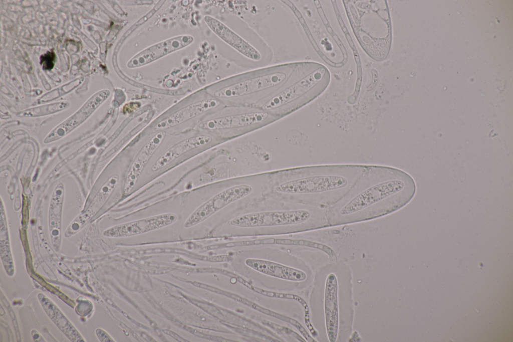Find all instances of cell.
I'll use <instances>...</instances> for the list:
<instances>
[{"label":"cell","instance_id":"12","mask_svg":"<svg viewBox=\"0 0 513 342\" xmlns=\"http://www.w3.org/2000/svg\"><path fill=\"white\" fill-rule=\"evenodd\" d=\"M220 104L219 101L214 99L202 100L189 105L168 116L156 124L154 129L162 131L169 129L199 115L207 110L214 108Z\"/></svg>","mask_w":513,"mask_h":342},{"label":"cell","instance_id":"20","mask_svg":"<svg viewBox=\"0 0 513 342\" xmlns=\"http://www.w3.org/2000/svg\"><path fill=\"white\" fill-rule=\"evenodd\" d=\"M96 333L99 340L101 341H114L115 340L104 330L98 328Z\"/></svg>","mask_w":513,"mask_h":342},{"label":"cell","instance_id":"3","mask_svg":"<svg viewBox=\"0 0 513 342\" xmlns=\"http://www.w3.org/2000/svg\"><path fill=\"white\" fill-rule=\"evenodd\" d=\"M327 208L315 206L312 209L302 208L290 211H275L244 214L233 218L229 224L239 227H259L292 225L312 222L321 228L329 226Z\"/></svg>","mask_w":513,"mask_h":342},{"label":"cell","instance_id":"1","mask_svg":"<svg viewBox=\"0 0 513 342\" xmlns=\"http://www.w3.org/2000/svg\"><path fill=\"white\" fill-rule=\"evenodd\" d=\"M416 189L413 178L400 169L367 165L348 192L327 208L329 225L354 223L390 214L408 204Z\"/></svg>","mask_w":513,"mask_h":342},{"label":"cell","instance_id":"9","mask_svg":"<svg viewBox=\"0 0 513 342\" xmlns=\"http://www.w3.org/2000/svg\"><path fill=\"white\" fill-rule=\"evenodd\" d=\"M166 133L160 131L150 139L140 149L133 160L126 176L123 193L129 195L151 157L162 142Z\"/></svg>","mask_w":513,"mask_h":342},{"label":"cell","instance_id":"11","mask_svg":"<svg viewBox=\"0 0 513 342\" xmlns=\"http://www.w3.org/2000/svg\"><path fill=\"white\" fill-rule=\"evenodd\" d=\"M204 21L209 28L229 46L247 58L260 60L261 55L255 48L222 22L209 16L204 17Z\"/></svg>","mask_w":513,"mask_h":342},{"label":"cell","instance_id":"19","mask_svg":"<svg viewBox=\"0 0 513 342\" xmlns=\"http://www.w3.org/2000/svg\"><path fill=\"white\" fill-rule=\"evenodd\" d=\"M56 55L53 51H48L40 57V64L46 70H51L55 65Z\"/></svg>","mask_w":513,"mask_h":342},{"label":"cell","instance_id":"4","mask_svg":"<svg viewBox=\"0 0 513 342\" xmlns=\"http://www.w3.org/2000/svg\"><path fill=\"white\" fill-rule=\"evenodd\" d=\"M252 191L248 185L227 188L213 196L195 209L184 223L185 228L198 224L230 204L249 195Z\"/></svg>","mask_w":513,"mask_h":342},{"label":"cell","instance_id":"2","mask_svg":"<svg viewBox=\"0 0 513 342\" xmlns=\"http://www.w3.org/2000/svg\"><path fill=\"white\" fill-rule=\"evenodd\" d=\"M366 167L364 164L321 165L310 175L280 184V193L307 195L316 205L330 207L343 198L353 187Z\"/></svg>","mask_w":513,"mask_h":342},{"label":"cell","instance_id":"7","mask_svg":"<svg viewBox=\"0 0 513 342\" xmlns=\"http://www.w3.org/2000/svg\"><path fill=\"white\" fill-rule=\"evenodd\" d=\"M339 287L336 275L331 273L326 278L324 290V316L328 338L335 342L339 331Z\"/></svg>","mask_w":513,"mask_h":342},{"label":"cell","instance_id":"6","mask_svg":"<svg viewBox=\"0 0 513 342\" xmlns=\"http://www.w3.org/2000/svg\"><path fill=\"white\" fill-rule=\"evenodd\" d=\"M329 78L326 73L316 72L294 84L268 101L263 106L265 109H272L288 103L305 94L314 87L326 88Z\"/></svg>","mask_w":513,"mask_h":342},{"label":"cell","instance_id":"16","mask_svg":"<svg viewBox=\"0 0 513 342\" xmlns=\"http://www.w3.org/2000/svg\"><path fill=\"white\" fill-rule=\"evenodd\" d=\"M108 90L101 91L95 94L86 104L74 115L58 126L54 132L60 130L54 138L56 140L67 134L76 126L84 121L95 109L104 101L109 96Z\"/></svg>","mask_w":513,"mask_h":342},{"label":"cell","instance_id":"14","mask_svg":"<svg viewBox=\"0 0 513 342\" xmlns=\"http://www.w3.org/2000/svg\"><path fill=\"white\" fill-rule=\"evenodd\" d=\"M245 263L264 274L284 279L301 281L307 277L303 271L269 261L249 258L245 260Z\"/></svg>","mask_w":513,"mask_h":342},{"label":"cell","instance_id":"10","mask_svg":"<svg viewBox=\"0 0 513 342\" xmlns=\"http://www.w3.org/2000/svg\"><path fill=\"white\" fill-rule=\"evenodd\" d=\"M193 40L190 36L183 35L159 43L136 55L128 62L127 66L136 67L144 65L189 45Z\"/></svg>","mask_w":513,"mask_h":342},{"label":"cell","instance_id":"18","mask_svg":"<svg viewBox=\"0 0 513 342\" xmlns=\"http://www.w3.org/2000/svg\"><path fill=\"white\" fill-rule=\"evenodd\" d=\"M276 244V239L268 238L266 239L229 242L217 245L213 248H220L224 247H233L235 246H250L256 244Z\"/></svg>","mask_w":513,"mask_h":342},{"label":"cell","instance_id":"17","mask_svg":"<svg viewBox=\"0 0 513 342\" xmlns=\"http://www.w3.org/2000/svg\"><path fill=\"white\" fill-rule=\"evenodd\" d=\"M67 103L64 102L55 103L43 106L38 107L20 113L21 117H34L54 113L66 108Z\"/></svg>","mask_w":513,"mask_h":342},{"label":"cell","instance_id":"5","mask_svg":"<svg viewBox=\"0 0 513 342\" xmlns=\"http://www.w3.org/2000/svg\"><path fill=\"white\" fill-rule=\"evenodd\" d=\"M177 219L174 213H163L113 226L106 230L104 235L113 238L139 235L169 226Z\"/></svg>","mask_w":513,"mask_h":342},{"label":"cell","instance_id":"8","mask_svg":"<svg viewBox=\"0 0 513 342\" xmlns=\"http://www.w3.org/2000/svg\"><path fill=\"white\" fill-rule=\"evenodd\" d=\"M285 78L286 75L281 72L262 75L223 87L214 94L219 97L246 95L275 86L283 81Z\"/></svg>","mask_w":513,"mask_h":342},{"label":"cell","instance_id":"13","mask_svg":"<svg viewBox=\"0 0 513 342\" xmlns=\"http://www.w3.org/2000/svg\"><path fill=\"white\" fill-rule=\"evenodd\" d=\"M268 114L263 112L241 113L217 118L200 123L202 129L215 130L233 128L251 125L267 118Z\"/></svg>","mask_w":513,"mask_h":342},{"label":"cell","instance_id":"15","mask_svg":"<svg viewBox=\"0 0 513 342\" xmlns=\"http://www.w3.org/2000/svg\"><path fill=\"white\" fill-rule=\"evenodd\" d=\"M211 140V137L206 135H200L185 139L173 145L161 155L152 166L151 170L157 172L183 153L208 144Z\"/></svg>","mask_w":513,"mask_h":342}]
</instances>
